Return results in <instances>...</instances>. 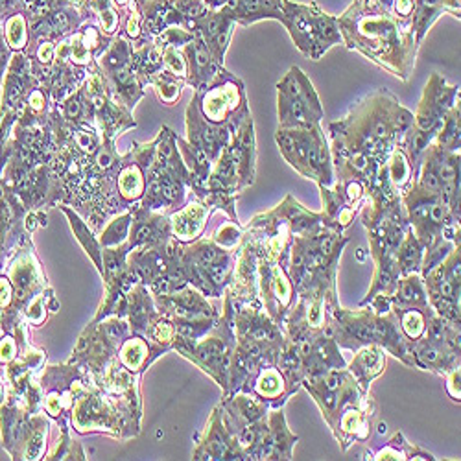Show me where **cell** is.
I'll list each match as a JSON object with an SVG mask.
<instances>
[{
  "label": "cell",
  "instance_id": "4316f807",
  "mask_svg": "<svg viewBox=\"0 0 461 461\" xmlns=\"http://www.w3.org/2000/svg\"><path fill=\"white\" fill-rule=\"evenodd\" d=\"M294 266H295V267H301V266H303V255H301L299 251L294 253Z\"/></svg>",
  "mask_w": 461,
  "mask_h": 461
},
{
  "label": "cell",
  "instance_id": "e0dca14e",
  "mask_svg": "<svg viewBox=\"0 0 461 461\" xmlns=\"http://www.w3.org/2000/svg\"><path fill=\"white\" fill-rule=\"evenodd\" d=\"M348 194H349L351 200H358V198L362 196V185H360L358 181L351 183V185L348 186Z\"/></svg>",
  "mask_w": 461,
  "mask_h": 461
},
{
  "label": "cell",
  "instance_id": "6da1fadb",
  "mask_svg": "<svg viewBox=\"0 0 461 461\" xmlns=\"http://www.w3.org/2000/svg\"><path fill=\"white\" fill-rule=\"evenodd\" d=\"M338 24L341 40H345L349 49L364 52L373 61L388 68H392L399 54L408 50L415 52L417 47L411 26L371 0H355L343 15L338 17Z\"/></svg>",
  "mask_w": 461,
  "mask_h": 461
},
{
  "label": "cell",
  "instance_id": "7402d4cb",
  "mask_svg": "<svg viewBox=\"0 0 461 461\" xmlns=\"http://www.w3.org/2000/svg\"><path fill=\"white\" fill-rule=\"evenodd\" d=\"M240 441H242V445H244V447L251 445V443L255 441V432H253V430H246V432L242 434V439H240Z\"/></svg>",
  "mask_w": 461,
  "mask_h": 461
},
{
  "label": "cell",
  "instance_id": "3957f363",
  "mask_svg": "<svg viewBox=\"0 0 461 461\" xmlns=\"http://www.w3.org/2000/svg\"><path fill=\"white\" fill-rule=\"evenodd\" d=\"M281 3L279 0H229L225 8L235 17L237 24L248 26L262 19H274L283 23L285 14Z\"/></svg>",
  "mask_w": 461,
  "mask_h": 461
},
{
  "label": "cell",
  "instance_id": "7c38bea8",
  "mask_svg": "<svg viewBox=\"0 0 461 461\" xmlns=\"http://www.w3.org/2000/svg\"><path fill=\"white\" fill-rule=\"evenodd\" d=\"M279 376L276 375V373H270V375H266L264 378H262V382H260V390L262 392H266V393H276L277 390H279Z\"/></svg>",
  "mask_w": 461,
  "mask_h": 461
},
{
  "label": "cell",
  "instance_id": "277c9868",
  "mask_svg": "<svg viewBox=\"0 0 461 461\" xmlns=\"http://www.w3.org/2000/svg\"><path fill=\"white\" fill-rule=\"evenodd\" d=\"M239 102V91L237 86H225L223 89L218 87L216 91H211L203 98V113L205 117L212 122H221L229 107H235Z\"/></svg>",
  "mask_w": 461,
  "mask_h": 461
},
{
  "label": "cell",
  "instance_id": "9c48e42d",
  "mask_svg": "<svg viewBox=\"0 0 461 461\" xmlns=\"http://www.w3.org/2000/svg\"><path fill=\"white\" fill-rule=\"evenodd\" d=\"M388 174H390V179L395 181L397 185H402V183L408 181L410 167H408V163L404 161L401 153H395V156L392 158V163L388 167Z\"/></svg>",
  "mask_w": 461,
  "mask_h": 461
},
{
  "label": "cell",
  "instance_id": "603a6c76",
  "mask_svg": "<svg viewBox=\"0 0 461 461\" xmlns=\"http://www.w3.org/2000/svg\"><path fill=\"white\" fill-rule=\"evenodd\" d=\"M452 294H454L452 285H450V283H443V285H441V295H443L445 299H450Z\"/></svg>",
  "mask_w": 461,
  "mask_h": 461
},
{
  "label": "cell",
  "instance_id": "2e32d148",
  "mask_svg": "<svg viewBox=\"0 0 461 461\" xmlns=\"http://www.w3.org/2000/svg\"><path fill=\"white\" fill-rule=\"evenodd\" d=\"M12 301V286L6 279H0V309Z\"/></svg>",
  "mask_w": 461,
  "mask_h": 461
},
{
  "label": "cell",
  "instance_id": "1f68e13d",
  "mask_svg": "<svg viewBox=\"0 0 461 461\" xmlns=\"http://www.w3.org/2000/svg\"><path fill=\"white\" fill-rule=\"evenodd\" d=\"M3 399H5V393H3V386H0V402H3Z\"/></svg>",
  "mask_w": 461,
  "mask_h": 461
},
{
  "label": "cell",
  "instance_id": "484cf974",
  "mask_svg": "<svg viewBox=\"0 0 461 461\" xmlns=\"http://www.w3.org/2000/svg\"><path fill=\"white\" fill-rule=\"evenodd\" d=\"M332 244H334V240H332V239H325V240L321 242V253H330Z\"/></svg>",
  "mask_w": 461,
  "mask_h": 461
},
{
  "label": "cell",
  "instance_id": "d6986e66",
  "mask_svg": "<svg viewBox=\"0 0 461 461\" xmlns=\"http://www.w3.org/2000/svg\"><path fill=\"white\" fill-rule=\"evenodd\" d=\"M325 384H327V388H329L330 392H334V390H338V386H339V376H338V375H330V376L325 380Z\"/></svg>",
  "mask_w": 461,
  "mask_h": 461
},
{
  "label": "cell",
  "instance_id": "f1b7e54d",
  "mask_svg": "<svg viewBox=\"0 0 461 461\" xmlns=\"http://www.w3.org/2000/svg\"><path fill=\"white\" fill-rule=\"evenodd\" d=\"M375 334L380 336V338L386 336V327H384V325H376V327H375Z\"/></svg>",
  "mask_w": 461,
  "mask_h": 461
},
{
  "label": "cell",
  "instance_id": "30bf717a",
  "mask_svg": "<svg viewBox=\"0 0 461 461\" xmlns=\"http://www.w3.org/2000/svg\"><path fill=\"white\" fill-rule=\"evenodd\" d=\"M158 87H159V95L161 98L167 102V104H172L179 98L181 91H179V84L172 78H168V72H161V78L158 82Z\"/></svg>",
  "mask_w": 461,
  "mask_h": 461
},
{
  "label": "cell",
  "instance_id": "44dd1931",
  "mask_svg": "<svg viewBox=\"0 0 461 461\" xmlns=\"http://www.w3.org/2000/svg\"><path fill=\"white\" fill-rule=\"evenodd\" d=\"M276 288H277V292H279L281 295H288V286H286L285 279L279 277V276H277V279H276Z\"/></svg>",
  "mask_w": 461,
  "mask_h": 461
},
{
  "label": "cell",
  "instance_id": "d6a6232c",
  "mask_svg": "<svg viewBox=\"0 0 461 461\" xmlns=\"http://www.w3.org/2000/svg\"><path fill=\"white\" fill-rule=\"evenodd\" d=\"M279 3H281V0H279Z\"/></svg>",
  "mask_w": 461,
  "mask_h": 461
},
{
  "label": "cell",
  "instance_id": "8992f818",
  "mask_svg": "<svg viewBox=\"0 0 461 461\" xmlns=\"http://www.w3.org/2000/svg\"><path fill=\"white\" fill-rule=\"evenodd\" d=\"M371 3L378 5L380 8L393 14L399 21L411 26V15L415 12L419 0H371Z\"/></svg>",
  "mask_w": 461,
  "mask_h": 461
},
{
  "label": "cell",
  "instance_id": "ac0fdd59",
  "mask_svg": "<svg viewBox=\"0 0 461 461\" xmlns=\"http://www.w3.org/2000/svg\"><path fill=\"white\" fill-rule=\"evenodd\" d=\"M170 334H172V330H170V325H167V323H161V325L158 327V330H156L158 339H168Z\"/></svg>",
  "mask_w": 461,
  "mask_h": 461
},
{
  "label": "cell",
  "instance_id": "ffe728a7",
  "mask_svg": "<svg viewBox=\"0 0 461 461\" xmlns=\"http://www.w3.org/2000/svg\"><path fill=\"white\" fill-rule=\"evenodd\" d=\"M321 320V311H320V304H314L312 311H311V323L318 325Z\"/></svg>",
  "mask_w": 461,
  "mask_h": 461
},
{
  "label": "cell",
  "instance_id": "4dcf8cb0",
  "mask_svg": "<svg viewBox=\"0 0 461 461\" xmlns=\"http://www.w3.org/2000/svg\"><path fill=\"white\" fill-rule=\"evenodd\" d=\"M378 432H380V434L386 432V425H380V427H378Z\"/></svg>",
  "mask_w": 461,
  "mask_h": 461
},
{
  "label": "cell",
  "instance_id": "d4e9b609",
  "mask_svg": "<svg viewBox=\"0 0 461 461\" xmlns=\"http://www.w3.org/2000/svg\"><path fill=\"white\" fill-rule=\"evenodd\" d=\"M311 351H312V343H311L309 339H304V341L301 343V353L306 357V355H311Z\"/></svg>",
  "mask_w": 461,
  "mask_h": 461
},
{
  "label": "cell",
  "instance_id": "f546056e",
  "mask_svg": "<svg viewBox=\"0 0 461 461\" xmlns=\"http://www.w3.org/2000/svg\"><path fill=\"white\" fill-rule=\"evenodd\" d=\"M425 358H427V360H430V362H434L438 357H436V353H434V351H425Z\"/></svg>",
  "mask_w": 461,
  "mask_h": 461
},
{
  "label": "cell",
  "instance_id": "7a4b0ae2",
  "mask_svg": "<svg viewBox=\"0 0 461 461\" xmlns=\"http://www.w3.org/2000/svg\"><path fill=\"white\" fill-rule=\"evenodd\" d=\"M285 21L283 24L290 32L297 49L312 59H318V14L320 6L316 3L299 5L292 0H283L281 3Z\"/></svg>",
  "mask_w": 461,
  "mask_h": 461
},
{
  "label": "cell",
  "instance_id": "ba28073f",
  "mask_svg": "<svg viewBox=\"0 0 461 461\" xmlns=\"http://www.w3.org/2000/svg\"><path fill=\"white\" fill-rule=\"evenodd\" d=\"M163 58H165L167 68H168L172 74H176V76H186V72H188V63H186V59L181 56V52H179L176 47H165Z\"/></svg>",
  "mask_w": 461,
  "mask_h": 461
},
{
  "label": "cell",
  "instance_id": "cb8c5ba5",
  "mask_svg": "<svg viewBox=\"0 0 461 461\" xmlns=\"http://www.w3.org/2000/svg\"><path fill=\"white\" fill-rule=\"evenodd\" d=\"M355 334L360 338V339H369V336H371V332H369V329L367 327H357L355 329Z\"/></svg>",
  "mask_w": 461,
  "mask_h": 461
},
{
  "label": "cell",
  "instance_id": "52a82bcc",
  "mask_svg": "<svg viewBox=\"0 0 461 461\" xmlns=\"http://www.w3.org/2000/svg\"><path fill=\"white\" fill-rule=\"evenodd\" d=\"M8 41L14 49H23L28 40V32H26V23L21 15H15L8 23Z\"/></svg>",
  "mask_w": 461,
  "mask_h": 461
},
{
  "label": "cell",
  "instance_id": "5b68a950",
  "mask_svg": "<svg viewBox=\"0 0 461 461\" xmlns=\"http://www.w3.org/2000/svg\"><path fill=\"white\" fill-rule=\"evenodd\" d=\"M119 186H121V194L124 198H130V200L139 198L142 194V188H144V181H142L140 170L135 165L133 167H126L121 172Z\"/></svg>",
  "mask_w": 461,
  "mask_h": 461
},
{
  "label": "cell",
  "instance_id": "83f0119b",
  "mask_svg": "<svg viewBox=\"0 0 461 461\" xmlns=\"http://www.w3.org/2000/svg\"><path fill=\"white\" fill-rule=\"evenodd\" d=\"M251 336H253L255 339H266V338H267V332H266V330H255Z\"/></svg>",
  "mask_w": 461,
  "mask_h": 461
},
{
  "label": "cell",
  "instance_id": "4fadbf2b",
  "mask_svg": "<svg viewBox=\"0 0 461 461\" xmlns=\"http://www.w3.org/2000/svg\"><path fill=\"white\" fill-rule=\"evenodd\" d=\"M15 355V343L12 338L0 341V362H10Z\"/></svg>",
  "mask_w": 461,
  "mask_h": 461
},
{
  "label": "cell",
  "instance_id": "8fae6325",
  "mask_svg": "<svg viewBox=\"0 0 461 461\" xmlns=\"http://www.w3.org/2000/svg\"><path fill=\"white\" fill-rule=\"evenodd\" d=\"M142 353H144L142 345L137 343V341H131V343L126 345V349H124V353H122V358H124V362H126L128 367H137L139 362H140V358H142Z\"/></svg>",
  "mask_w": 461,
  "mask_h": 461
},
{
  "label": "cell",
  "instance_id": "9a60e30c",
  "mask_svg": "<svg viewBox=\"0 0 461 461\" xmlns=\"http://www.w3.org/2000/svg\"><path fill=\"white\" fill-rule=\"evenodd\" d=\"M65 111H67V117H68V119L80 117V113H82V102H80L78 98H70V100L67 102V105H65Z\"/></svg>",
  "mask_w": 461,
  "mask_h": 461
},
{
  "label": "cell",
  "instance_id": "5bb4252c",
  "mask_svg": "<svg viewBox=\"0 0 461 461\" xmlns=\"http://www.w3.org/2000/svg\"><path fill=\"white\" fill-rule=\"evenodd\" d=\"M404 329H406V332L410 336H417L420 332V329H422L420 318L417 314H408L406 320H404Z\"/></svg>",
  "mask_w": 461,
  "mask_h": 461
}]
</instances>
